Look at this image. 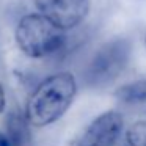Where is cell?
Wrapping results in <instances>:
<instances>
[{"label": "cell", "mask_w": 146, "mask_h": 146, "mask_svg": "<svg viewBox=\"0 0 146 146\" xmlns=\"http://www.w3.org/2000/svg\"><path fill=\"white\" fill-rule=\"evenodd\" d=\"M77 94L76 77L68 71L46 77L30 94L24 119L33 127H47L57 123L74 102Z\"/></svg>", "instance_id": "6da1fadb"}, {"label": "cell", "mask_w": 146, "mask_h": 146, "mask_svg": "<svg viewBox=\"0 0 146 146\" xmlns=\"http://www.w3.org/2000/svg\"><path fill=\"white\" fill-rule=\"evenodd\" d=\"M14 39L25 57L38 60L60 50L66 42V35L39 13H30L19 19Z\"/></svg>", "instance_id": "7a4b0ae2"}, {"label": "cell", "mask_w": 146, "mask_h": 146, "mask_svg": "<svg viewBox=\"0 0 146 146\" xmlns=\"http://www.w3.org/2000/svg\"><path fill=\"white\" fill-rule=\"evenodd\" d=\"M130 41L126 38L105 42L86 68V82L93 86H102L118 79L130 60Z\"/></svg>", "instance_id": "3957f363"}, {"label": "cell", "mask_w": 146, "mask_h": 146, "mask_svg": "<svg viewBox=\"0 0 146 146\" xmlns=\"http://www.w3.org/2000/svg\"><path fill=\"white\" fill-rule=\"evenodd\" d=\"M35 5L41 16L63 32L80 25L90 13V0H35Z\"/></svg>", "instance_id": "277c9868"}, {"label": "cell", "mask_w": 146, "mask_h": 146, "mask_svg": "<svg viewBox=\"0 0 146 146\" xmlns=\"http://www.w3.org/2000/svg\"><path fill=\"white\" fill-rule=\"evenodd\" d=\"M124 129V116L118 110H108L96 116L83 130L77 146H111Z\"/></svg>", "instance_id": "5b68a950"}, {"label": "cell", "mask_w": 146, "mask_h": 146, "mask_svg": "<svg viewBox=\"0 0 146 146\" xmlns=\"http://www.w3.org/2000/svg\"><path fill=\"white\" fill-rule=\"evenodd\" d=\"M116 102L132 113H146V79L124 83L115 91Z\"/></svg>", "instance_id": "8992f818"}, {"label": "cell", "mask_w": 146, "mask_h": 146, "mask_svg": "<svg viewBox=\"0 0 146 146\" xmlns=\"http://www.w3.org/2000/svg\"><path fill=\"white\" fill-rule=\"evenodd\" d=\"M126 141L129 146H146V119L129 126L126 130Z\"/></svg>", "instance_id": "52a82bcc"}, {"label": "cell", "mask_w": 146, "mask_h": 146, "mask_svg": "<svg viewBox=\"0 0 146 146\" xmlns=\"http://www.w3.org/2000/svg\"><path fill=\"white\" fill-rule=\"evenodd\" d=\"M5 107H7V96H5V90L0 83V115L5 111Z\"/></svg>", "instance_id": "ba28073f"}, {"label": "cell", "mask_w": 146, "mask_h": 146, "mask_svg": "<svg viewBox=\"0 0 146 146\" xmlns=\"http://www.w3.org/2000/svg\"><path fill=\"white\" fill-rule=\"evenodd\" d=\"M0 146H11L10 140H8V137L3 135L2 132H0Z\"/></svg>", "instance_id": "9c48e42d"}]
</instances>
